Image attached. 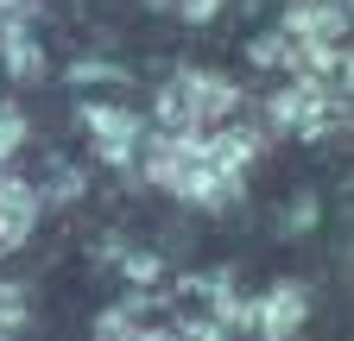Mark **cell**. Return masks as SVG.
<instances>
[{
  "instance_id": "obj_1",
  "label": "cell",
  "mask_w": 354,
  "mask_h": 341,
  "mask_svg": "<svg viewBox=\"0 0 354 341\" xmlns=\"http://www.w3.org/2000/svg\"><path fill=\"white\" fill-rule=\"evenodd\" d=\"M253 152H259V133H247V126H221V133H203V139L158 133L146 146V177L184 202H228L247 177Z\"/></svg>"
},
{
  "instance_id": "obj_2",
  "label": "cell",
  "mask_w": 354,
  "mask_h": 341,
  "mask_svg": "<svg viewBox=\"0 0 354 341\" xmlns=\"http://www.w3.org/2000/svg\"><path fill=\"white\" fill-rule=\"evenodd\" d=\"M241 95L228 76L215 70H177L165 89H158V126L171 139H203V133H221L234 120Z\"/></svg>"
},
{
  "instance_id": "obj_3",
  "label": "cell",
  "mask_w": 354,
  "mask_h": 341,
  "mask_svg": "<svg viewBox=\"0 0 354 341\" xmlns=\"http://www.w3.org/2000/svg\"><path fill=\"white\" fill-rule=\"evenodd\" d=\"M272 120L291 126V133H329L342 126V82L335 76H291V89L272 101Z\"/></svg>"
},
{
  "instance_id": "obj_4",
  "label": "cell",
  "mask_w": 354,
  "mask_h": 341,
  "mask_svg": "<svg viewBox=\"0 0 354 341\" xmlns=\"http://www.w3.org/2000/svg\"><path fill=\"white\" fill-rule=\"evenodd\" d=\"M241 316H247L266 341H291V335L304 329V316H310V297H304V284H272V291H266L253 310H241Z\"/></svg>"
},
{
  "instance_id": "obj_5",
  "label": "cell",
  "mask_w": 354,
  "mask_h": 341,
  "mask_svg": "<svg viewBox=\"0 0 354 341\" xmlns=\"http://www.w3.org/2000/svg\"><path fill=\"white\" fill-rule=\"evenodd\" d=\"M82 126H88V139L102 146L108 164H127L133 146H140V120H133L127 108H82Z\"/></svg>"
},
{
  "instance_id": "obj_6",
  "label": "cell",
  "mask_w": 354,
  "mask_h": 341,
  "mask_svg": "<svg viewBox=\"0 0 354 341\" xmlns=\"http://www.w3.org/2000/svg\"><path fill=\"white\" fill-rule=\"evenodd\" d=\"M32 222H38L32 184H19V177H7V170H0V253H13V246L32 234Z\"/></svg>"
},
{
  "instance_id": "obj_7",
  "label": "cell",
  "mask_w": 354,
  "mask_h": 341,
  "mask_svg": "<svg viewBox=\"0 0 354 341\" xmlns=\"http://www.w3.org/2000/svg\"><path fill=\"white\" fill-rule=\"evenodd\" d=\"M0 45H7V70H13V76H38V45H32V32H26L19 19H7Z\"/></svg>"
},
{
  "instance_id": "obj_8",
  "label": "cell",
  "mask_w": 354,
  "mask_h": 341,
  "mask_svg": "<svg viewBox=\"0 0 354 341\" xmlns=\"http://www.w3.org/2000/svg\"><path fill=\"white\" fill-rule=\"evenodd\" d=\"M19 329H26V284L0 278V341H13Z\"/></svg>"
},
{
  "instance_id": "obj_9",
  "label": "cell",
  "mask_w": 354,
  "mask_h": 341,
  "mask_svg": "<svg viewBox=\"0 0 354 341\" xmlns=\"http://www.w3.org/2000/svg\"><path fill=\"white\" fill-rule=\"evenodd\" d=\"M19 139H26L19 108H13V101H0V158H13V152H19Z\"/></svg>"
},
{
  "instance_id": "obj_10",
  "label": "cell",
  "mask_w": 354,
  "mask_h": 341,
  "mask_svg": "<svg viewBox=\"0 0 354 341\" xmlns=\"http://www.w3.org/2000/svg\"><path fill=\"white\" fill-rule=\"evenodd\" d=\"M152 7H165V13H184V19H209L221 0H152Z\"/></svg>"
}]
</instances>
